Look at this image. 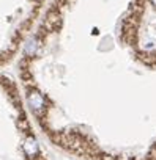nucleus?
Instances as JSON below:
<instances>
[{
	"label": "nucleus",
	"mask_w": 156,
	"mask_h": 160,
	"mask_svg": "<svg viewBox=\"0 0 156 160\" xmlns=\"http://www.w3.org/2000/svg\"><path fill=\"white\" fill-rule=\"evenodd\" d=\"M0 160H52L14 87L0 78Z\"/></svg>",
	"instance_id": "nucleus-1"
},
{
	"label": "nucleus",
	"mask_w": 156,
	"mask_h": 160,
	"mask_svg": "<svg viewBox=\"0 0 156 160\" xmlns=\"http://www.w3.org/2000/svg\"><path fill=\"white\" fill-rule=\"evenodd\" d=\"M151 2H153V5H156V0H151Z\"/></svg>",
	"instance_id": "nucleus-2"
}]
</instances>
